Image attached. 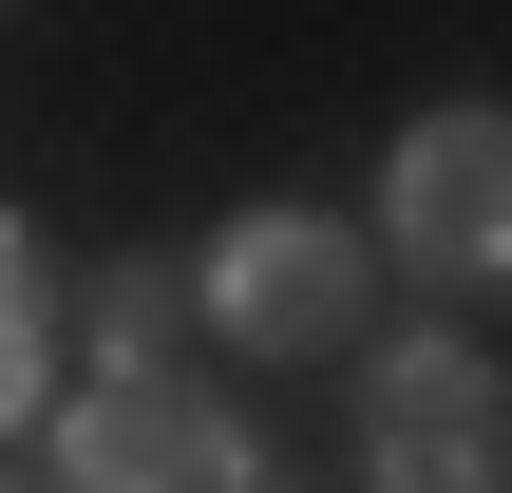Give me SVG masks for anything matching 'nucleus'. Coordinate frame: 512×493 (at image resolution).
Wrapping results in <instances>:
<instances>
[{
  "label": "nucleus",
  "instance_id": "7ed1b4c3",
  "mask_svg": "<svg viewBox=\"0 0 512 493\" xmlns=\"http://www.w3.org/2000/svg\"><path fill=\"white\" fill-rule=\"evenodd\" d=\"M57 456H76V493H247V437L190 380H95Z\"/></svg>",
  "mask_w": 512,
  "mask_h": 493
},
{
  "label": "nucleus",
  "instance_id": "f03ea898",
  "mask_svg": "<svg viewBox=\"0 0 512 493\" xmlns=\"http://www.w3.org/2000/svg\"><path fill=\"white\" fill-rule=\"evenodd\" d=\"M399 247L437 285H512V114H418L399 133Z\"/></svg>",
  "mask_w": 512,
  "mask_h": 493
},
{
  "label": "nucleus",
  "instance_id": "20e7f679",
  "mask_svg": "<svg viewBox=\"0 0 512 493\" xmlns=\"http://www.w3.org/2000/svg\"><path fill=\"white\" fill-rule=\"evenodd\" d=\"M209 304H228L247 342H285V361H304V342H361V247L304 228V209H266V228L209 247Z\"/></svg>",
  "mask_w": 512,
  "mask_h": 493
},
{
  "label": "nucleus",
  "instance_id": "39448f33",
  "mask_svg": "<svg viewBox=\"0 0 512 493\" xmlns=\"http://www.w3.org/2000/svg\"><path fill=\"white\" fill-rule=\"evenodd\" d=\"M19 399H38V266H19V228H0V437H19Z\"/></svg>",
  "mask_w": 512,
  "mask_h": 493
},
{
  "label": "nucleus",
  "instance_id": "f257e3e1",
  "mask_svg": "<svg viewBox=\"0 0 512 493\" xmlns=\"http://www.w3.org/2000/svg\"><path fill=\"white\" fill-rule=\"evenodd\" d=\"M361 437H380V493H512V399L475 342H399Z\"/></svg>",
  "mask_w": 512,
  "mask_h": 493
}]
</instances>
